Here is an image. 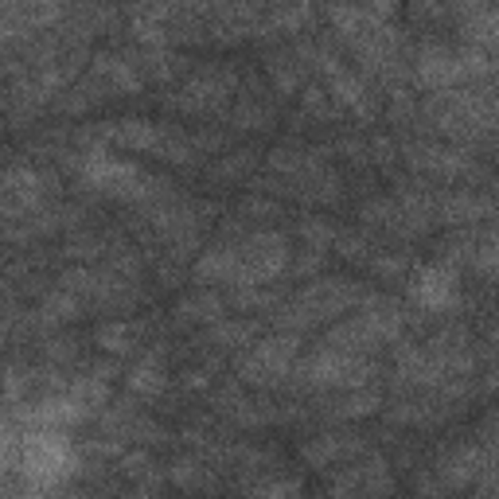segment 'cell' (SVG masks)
Returning a JSON list of instances; mask_svg holds the SVG:
<instances>
[{"mask_svg":"<svg viewBox=\"0 0 499 499\" xmlns=\"http://www.w3.org/2000/svg\"><path fill=\"white\" fill-rule=\"evenodd\" d=\"M113 137L125 141L129 149H156V141H161V129H156L152 122H141V117H133V122H117Z\"/></svg>","mask_w":499,"mask_h":499,"instance_id":"obj_5","label":"cell"},{"mask_svg":"<svg viewBox=\"0 0 499 499\" xmlns=\"http://www.w3.org/2000/svg\"><path fill=\"white\" fill-rule=\"evenodd\" d=\"M125 386H129V390H137V394H156V390L164 386V371H161V363H156V359L137 363L133 371L125 375Z\"/></svg>","mask_w":499,"mask_h":499,"instance_id":"obj_7","label":"cell"},{"mask_svg":"<svg viewBox=\"0 0 499 499\" xmlns=\"http://www.w3.org/2000/svg\"><path fill=\"white\" fill-rule=\"evenodd\" d=\"M336 90H339V98L344 102H359V94H363V86L351 74H336Z\"/></svg>","mask_w":499,"mask_h":499,"instance_id":"obj_11","label":"cell"},{"mask_svg":"<svg viewBox=\"0 0 499 499\" xmlns=\"http://www.w3.org/2000/svg\"><path fill=\"white\" fill-rule=\"evenodd\" d=\"M183 317H219V300H215V297L183 300Z\"/></svg>","mask_w":499,"mask_h":499,"instance_id":"obj_10","label":"cell"},{"mask_svg":"<svg viewBox=\"0 0 499 499\" xmlns=\"http://www.w3.org/2000/svg\"><path fill=\"white\" fill-rule=\"evenodd\" d=\"M234 273H239V258H234L230 250H211V254H203V261L195 266V278H200V281L234 278Z\"/></svg>","mask_w":499,"mask_h":499,"instance_id":"obj_6","label":"cell"},{"mask_svg":"<svg viewBox=\"0 0 499 499\" xmlns=\"http://www.w3.org/2000/svg\"><path fill=\"white\" fill-rule=\"evenodd\" d=\"M86 180L102 191H113V195H141L144 191V180L137 164H125V161H113L106 152H90L86 161Z\"/></svg>","mask_w":499,"mask_h":499,"instance_id":"obj_3","label":"cell"},{"mask_svg":"<svg viewBox=\"0 0 499 499\" xmlns=\"http://www.w3.org/2000/svg\"><path fill=\"white\" fill-rule=\"evenodd\" d=\"M417 71H422L426 83H456V78H465V67H461V51H445V47H429L422 51V63H417Z\"/></svg>","mask_w":499,"mask_h":499,"instance_id":"obj_4","label":"cell"},{"mask_svg":"<svg viewBox=\"0 0 499 499\" xmlns=\"http://www.w3.org/2000/svg\"><path fill=\"white\" fill-rule=\"evenodd\" d=\"M98 344L106 351H113V356H122V351H129V328L125 324H106L98 332Z\"/></svg>","mask_w":499,"mask_h":499,"instance_id":"obj_9","label":"cell"},{"mask_svg":"<svg viewBox=\"0 0 499 499\" xmlns=\"http://www.w3.org/2000/svg\"><path fill=\"white\" fill-rule=\"evenodd\" d=\"M24 465H28L32 480H59L71 472V449L59 433H32L28 445H24Z\"/></svg>","mask_w":499,"mask_h":499,"instance_id":"obj_1","label":"cell"},{"mask_svg":"<svg viewBox=\"0 0 499 499\" xmlns=\"http://www.w3.org/2000/svg\"><path fill=\"white\" fill-rule=\"evenodd\" d=\"M375 406H378V398H375V394H359V398H351V406H347V410H344V414H351V417H359V414H371V410H375Z\"/></svg>","mask_w":499,"mask_h":499,"instance_id":"obj_12","label":"cell"},{"mask_svg":"<svg viewBox=\"0 0 499 499\" xmlns=\"http://www.w3.org/2000/svg\"><path fill=\"white\" fill-rule=\"evenodd\" d=\"M410 297L429 312L453 308L456 305V273H453V266H437V261H433V266L414 269Z\"/></svg>","mask_w":499,"mask_h":499,"instance_id":"obj_2","label":"cell"},{"mask_svg":"<svg viewBox=\"0 0 499 499\" xmlns=\"http://www.w3.org/2000/svg\"><path fill=\"white\" fill-rule=\"evenodd\" d=\"M476 472H480V453L476 449H461V453H453L449 461H445V480L456 484V488L468 484Z\"/></svg>","mask_w":499,"mask_h":499,"instance_id":"obj_8","label":"cell"}]
</instances>
